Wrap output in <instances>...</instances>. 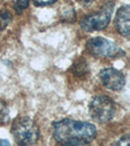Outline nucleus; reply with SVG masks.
Returning a JSON list of instances; mask_svg holds the SVG:
<instances>
[{"label": "nucleus", "mask_w": 130, "mask_h": 146, "mask_svg": "<svg viewBox=\"0 0 130 146\" xmlns=\"http://www.w3.org/2000/svg\"><path fill=\"white\" fill-rule=\"evenodd\" d=\"M96 135V127L88 122L63 119L53 124L54 139L61 145H87L95 139Z\"/></svg>", "instance_id": "nucleus-1"}, {"label": "nucleus", "mask_w": 130, "mask_h": 146, "mask_svg": "<svg viewBox=\"0 0 130 146\" xmlns=\"http://www.w3.org/2000/svg\"><path fill=\"white\" fill-rule=\"evenodd\" d=\"M11 133L15 142L19 145H32L38 141L39 128L32 119L19 117L13 122Z\"/></svg>", "instance_id": "nucleus-2"}, {"label": "nucleus", "mask_w": 130, "mask_h": 146, "mask_svg": "<svg viewBox=\"0 0 130 146\" xmlns=\"http://www.w3.org/2000/svg\"><path fill=\"white\" fill-rule=\"evenodd\" d=\"M85 47L89 54L97 58H119L125 56L124 50L104 37H94L89 39Z\"/></svg>", "instance_id": "nucleus-3"}, {"label": "nucleus", "mask_w": 130, "mask_h": 146, "mask_svg": "<svg viewBox=\"0 0 130 146\" xmlns=\"http://www.w3.org/2000/svg\"><path fill=\"white\" fill-rule=\"evenodd\" d=\"M89 114L94 121L107 123L115 117V104L107 96H95L89 104Z\"/></svg>", "instance_id": "nucleus-4"}, {"label": "nucleus", "mask_w": 130, "mask_h": 146, "mask_svg": "<svg viewBox=\"0 0 130 146\" xmlns=\"http://www.w3.org/2000/svg\"><path fill=\"white\" fill-rule=\"evenodd\" d=\"M113 10V3L109 2L105 4L100 11L85 17L80 23V27L87 32L103 30L109 25L112 19Z\"/></svg>", "instance_id": "nucleus-5"}, {"label": "nucleus", "mask_w": 130, "mask_h": 146, "mask_svg": "<svg viewBox=\"0 0 130 146\" xmlns=\"http://www.w3.org/2000/svg\"><path fill=\"white\" fill-rule=\"evenodd\" d=\"M99 76L104 86L112 91H120L125 86V77L123 73L113 67L101 70Z\"/></svg>", "instance_id": "nucleus-6"}, {"label": "nucleus", "mask_w": 130, "mask_h": 146, "mask_svg": "<svg viewBox=\"0 0 130 146\" xmlns=\"http://www.w3.org/2000/svg\"><path fill=\"white\" fill-rule=\"evenodd\" d=\"M115 25L119 33L128 38L130 34V7L124 5L117 10L115 19Z\"/></svg>", "instance_id": "nucleus-7"}, {"label": "nucleus", "mask_w": 130, "mask_h": 146, "mask_svg": "<svg viewBox=\"0 0 130 146\" xmlns=\"http://www.w3.org/2000/svg\"><path fill=\"white\" fill-rule=\"evenodd\" d=\"M10 121V111L6 102L0 100V127L6 126Z\"/></svg>", "instance_id": "nucleus-8"}, {"label": "nucleus", "mask_w": 130, "mask_h": 146, "mask_svg": "<svg viewBox=\"0 0 130 146\" xmlns=\"http://www.w3.org/2000/svg\"><path fill=\"white\" fill-rule=\"evenodd\" d=\"M80 60H81L77 62L74 66L72 67L74 74H75L76 76H81V75H84L86 72H88V68H87L88 66H87L84 58H80Z\"/></svg>", "instance_id": "nucleus-9"}, {"label": "nucleus", "mask_w": 130, "mask_h": 146, "mask_svg": "<svg viewBox=\"0 0 130 146\" xmlns=\"http://www.w3.org/2000/svg\"><path fill=\"white\" fill-rule=\"evenodd\" d=\"M12 20V16L7 10H1L0 11V31L4 30L8 27Z\"/></svg>", "instance_id": "nucleus-10"}, {"label": "nucleus", "mask_w": 130, "mask_h": 146, "mask_svg": "<svg viewBox=\"0 0 130 146\" xmlns=\"http://www.w3.org/2000/svg\"><path fill=\"white\" fill-rule=\"evenodd\" d=\"M28 5H29V0H15L14 10L17 14H22L23 10L27 8Z\"/></svg>", "instance_id": "nucleus-11"}, {"label": "nucleus", "mask_w": 130, "mask_h": 146, "mask_svg": "<svg viewBox=\"0 0 130 146\" xmlns=\"http://www.w3.org/2000/svg\"><path fill=\"white\" fill-rule=\"evenodd\" d=\"M57 1H58V0H34V3L35 6L43 7V6L52 5V4L56 3Z\"/></svg>", "instance_id": "nucleus-12"}, {"label": "nucleus", "mask_w": 130, "mask_h": 146, "mask_svg": "<svg viewBox=\"0 0 130 146\" xmlns=\"http://www.w3.org/2000/svg\"><path fill=\"white\" fill-rule=\"evenodd\" d=\"M129 144V135H124L120 138V140L117 142V145H128Z\"/></svg>", "instance_id": "nucleus-13"}, {"label": "nucleus", "mask_w": 130, "mask_h": 146, "mask_svg": "<svg viewBox=\"0 0 130 146\" xmlns=\"http://www.w3.org/2000/svg\"><path fill=\"white\" fill-rule=\"evenodd\" d=\"M93 1L94 0H77V2L81 4V6H89Z\"/></svg>", "instance_id": "nucleus-14"}, {"label": "nucleus", "mask_w": 130, "mask_h": 146, "mask_svg": "<svg viewBox=\"0 0 130 146\" xmlns=\"http://www.w3.org/2000/svg\"><path fill=\"white\" fill-rule=\"evenodd\" d=\"M0 145H10V142L7 140H0Z\"/></svg>", "instance_id": "nucleus-15"}]
</instances>
